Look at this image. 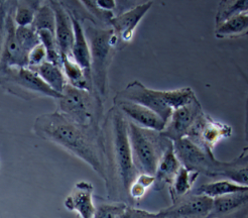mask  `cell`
I'll list each match as a JSON object with an SVG mask.
<instances>
[{
	"label": "cell",
	"instance_id": "cell-5",
	"mask_svg": "<svg viewBox=\"0 0 248 218\" xmlns=\"http://www.w3.org/2000/svg\"><path fill=\"white\" fill-rule=\"evenodd\" d=\"M0 85L9 93L24 99L51 97L59 99L58 94L29 67H5L0 69Z\"/></svg>",
	"mask_w": 248,
	"mask_h": 218
},
{
	"label": "cell",
	"instance_id": "cell-30",
	"mask_svg": "<svg viewBox=\"0 0 248 218\" xmlns=\"http://www.w3.org/2000/svg\"><path fill=\"white\" fill-rule=\"evenodd\" d=\"M126 207L127 205L124 202L100 203L95 205L93 218H120Z\"/></svg>",
	"mask_w": 248,
	"mask_h": 218
},
{
	"label": "cell",
	"instance_id": "cell-15",
	"mask_svg": "<svg viewBox=\"0 0 248 218\" xmlns=\"http://www.w3.org/2000/svg\"><path fill=\"white\" fill-rule=\"evenodd\" d=\"M93 193L94 187L89 182H78L66 197L65 207L69 211L77 212L80 218H93L95 211Z\"/></svg>",
	"mask_w": 248,
	"mask_h": 218
},
{
	"label": "cell",
	"instance_id": "cell-18",
	"mask_svg": "<svg viewBox=\"0 0 248 218\" xmlns=\"http://www.w3.org/2000/svg\"><path fill=\"white\" fill-rule=\"evenodd\" d=\"M29 68L36 73L47 86L55 92L58 94H62V92H63V89L67 85V81L61 66L45 61L44 63L39 66Z\"/></svg>",
	"mask_w": 248,
	"mask_h": 218
},
{
	"label": "cell",
	"instance_id": "cell-22",
	"mask_svg": "<svg viewBox=\"0 0 248 218\" xmlns=\"http://www.w3.org/2000/svg\"><path fill=\"white\" fill-rule=\"evenodd\" d=\"M61 66L67 84L78 89L92 91V83L87 79L82 68L77 63L74 62L73 59L69 57L63 59L61 62Z\"/></svg>",
	"mask_w": 248,
	"mask_h": 218
},
{
	"label": "cell",
	"instance_id": "cell-2",
	"mask_svg": "<svg viewBox=\"0 0 248 218\" xmlns=\"http://www.w3.org/2000/svg\"><path fill=\"white\" fill-rule=\"evenodd\" d=\"M106 157V186L109 195L115 191L127 194L138 176L134 168L128 137V121L114 106L107 113L105 132L102 133Z\"/></svg>",
	"mask_w": 248,
	"mask_h": 218
},
{
	"label": "cell",
	"instance_id": "cell-9",
	"mask_svg": "<svg viewBox=\"0 0 248 218\" xmlns=\"http://www.w3.org/2000/svg\"><path fill=\"white\" fill-rule=\"evenodd\" d=\"M202 112V106L196 98L191 103L172 110L165 129L160 133L172 142L186 138L195 120Z\"/></svg>",
	"mask_w": 248,
	"mask_h": 218
},
{
	"label": "cell",
	"instance_id": "cell-33",
	"mask_svg": "<svg viewBox=\"0 0 248 218\" xmlns=\"http://www.w3.org/2000/svg\"><path fill=\"white\" fill-rule=\"evenodd\" d=\"M93 2L99 10L104 12H112L116 7V1L114 0H96Z\"/></svg>",
	"mask_w": 248,
	"mask_h": 218
},
{
	"label": "cell",
	"instance_id": "cell-23",
	"mask_svg": "<svg viewBox=\"0 0 248 218\" xmlns=\"http://www.w3.org/2000/svg\"><path fill=\"white\" fill-rule=\"evenodd\" d=\"M248 29V14L238 15L223 23L219 24L215 30L217 39H231L238 38L247 32Z\"/></svg>",
	"mask_w": 248,
	"mask_h": 218
},
{
	"label": "cell",
	"instance_id": "cell-16",
	"mask_svg": "<svg viewBox=\"0 0 248 218\" xmlns=\"http://www.w3.org/2000/svg\"><path fill=\"white\" fill-rule=\"evenodd\" d=\"M67 9V8H66ZM68 14L70 16L73 31H74V42L71 51V59L75 63H77L82 70L84 71L85 75L91 83V56H90V47L88 44V40L85 35L84 28L80 21V18L71 12L69 9Z\"/></svg>",
	"mask_w": 248,
	"mask_h": 218
},
{
	"label": "cell",
	"instance_id": "cell-14",
	"mask_svg": "<svg viewBox=\"0 0 248 218\" xmlns=\"http://www.w3.org/2000/svg\"><path fill=\"white\" fill-rule=\"evenodd\" d=\"M114 104L124 116L129 118V121L142 128L162 132L166 127L165 121L144 106L129 101H118Z\"/></svg>",
	"mask_w": 248,
	"mask_h": 218
},
{
	"label": "cell",
	"instance_id": "cell-25",
	"mask_svg": "<svg viewBox=\"0 0 248 218\" xmlns=\"http://www.w3.org/2000/svg\"><path fill=\"white\" fill-rule=\"evenodd\" d=\"M248 10L247 0H236V1H221L216 14V27L224 21L245 14Z\"/></svg>",
	"mask_w": 248,
	"mask_h": 218
},
{
	"label": "cell",
	"instance_id": "cell-26",
	"mask_svg": "<svg viewBox=\"0 0 248 218\" xmlns=\"http://www.w3.org/2000/svg\"><path fill=\"white\" fill-rule=\"evenodd\" d=\"M14 8V21L16 27H30L33 21L36 10L41 6L40 1L17 2Z\"/></svg>",
	"mask_w": 248,
	"mask_h": 218
},
{
	"label": "cell",
	"instance_id": "cell-31",
	"mask_svg": "<svg viewBox=\"0 0 248 218\" xmlns=\"http://www.w3.org/2000/svg\"><path fill=\"white\" fill-rule=\"evenodd\" d=\"M46 61V52L42 44L34 47L28 55V67H36Z\"/></svg>",
	"mask_w": 248,
	"mask_h": 218
},
{
	"label": "cell",
	"instance_id": "cell-27",
	"mask_svg": "<svg viewBox=\"0 0 248 218\" xmlns=\"http://www.w3.org/2000/svg\"><path fill=\"white\" fill-rule=\"evenodd\" d=\"M31 28L35 31L47 30L55 33V15L49 4L41 5L36 10Z\"/></svg>",
	"mask_w": 248,
	"mask_h": 218
},
{
	"label": "cell",
	"instance_id": "cell-24",
	"mask_svg": "<svg viewBox=\"0 0 248 218\" xmlns=\"http://www.w3.org/2000/svg\"><path fill=\"white\" fill-rule=\"evenodd\" d=\"M162 96L164 102L171 110H175V109L187 105L197 98L195 92L191 87L162 91Z\"/></svg>",
	"mask_w": 248,
	"mask_h": 218
},
{
	"label": "cell",
	"instance_id": "cell-3",
	"mask_svg": "<svg viewBox=\"0 0 248 218\" xmlns=\"http://www.w3.org/2000/svg\"><path fill=\"white\" fill-rule=\"evenodd\" d=\"M128 137L136 172L155 176L158 162L171 142L162 133L142 128L128 121Z\"/></svg>",
	"mask_w": 248,
	"mask_h": 218
},
{
	"label": "cell",
	"instance_id": "cell-28",
	"mask_svg": "<svg viewBox=\"0 0 248 218\" xmlns=\"http://www.w3.org/2000/svg\"><path fill=\"white\" fill-rule=\"evenodd\" d=\"M155 184V176L138 174L128 188L127 195L131 200L139 201L144 197L146 192Z\"/></svg>",
	"mask_w": 248,
	"mask_h": 218
},
{
	"label": "cell",
	"instance_id": "cell-17",
	"mask_svg": "<svg viewBox=\"0 0 248 218\" xmlns=\"http://www.w3.org/2000/svg\"><path fill=\"white\" fill-rule=\"evenodd\" d=\"M181 167L182 165L176 156L171 141L164 152L162 157H160L156 171L155 173L154 186L155 190L159 191L164 189L167 185L170 186Z\"/></svg>",
	"mask_w": 248,
	"mask_h": 218
},
{
	"label": "cell",
	"instance_id": "cell-1",
	"mask_svg": "<svg viewBox=\"0 0 248 218\" xmlns=\"http://www.w3.org/2000/svg\"><path fill=\"white\" fill-rule=\"evenodd\" d=\"M33 129L42 139L60 145L90 166L106 184L103 136L98 128L83 127L57 111L39 116Z\"/></svg>",
	"mask_w": 248,
	"mask_h": 218
},
{
	"label": "cell",
	"instance_id": "cell-11",
	"mask_svg": "<svg viewBox=\"0 0 248 218\" xmlns=\"http://www.w3.org/2000/svg\"><path fill=\"white\" fill-rule=\"evenodd\" d=\"M153 1L136 5L133 8L114 16L109 20V26L118 40L119 46L127 45L134 36L136 28L153 6Z\"/></svg>",
	"mask_w": 248,
	"mask_h": 218
},
{
	"label": "cell",
	"instance_id": "cell-12",
	"mask_svg": "<svg viewBox=\"0 0 248 218\" xmlns=\"http://www.w3.org/2000/svg\"><path fill=\"white\" fill-rule=\"evenodd\" d=\"M213 199L194 194L173 203L171 207L157 212L158 218H207L212 209Z\"/></svg>",
	"mask_w": 248,
	"mask_h": 218
},
{
	"label": "cell",
	"instance_id": "cell-13",
	"mask_svg": "<svg viewBox=\"0 0 248 218\" xmlns=\"http://www.w3.org/2000/svg\"><path fill=\"white\" fill-rule=\"evenodd\" d=\"M55 15V36L58 51L62 60L71 58V51L74 42V31L68 10L60 1H49Z\"/></svg>",
	"mask_w": 248,
	"mask_h": 218
},
{
	"label": "cell",
	"instance_id": "cell-6",
	"mask_svg": "<svg viewBox=\"0 0 248 218\" xmlns=\"http://www.w3.org/2000/svg\"><path fill=\"white\" fill-rule=\"evenodd\" d=\"M60 113L73 123L86 128H98L96 125L99 102L91 91L78 89L67 84L58 99Z\"/></svg>",
	"mask_w": 248,
	"mask_h": 218
},
{
	"label": "cell",
	"instance_id": "cell-10",
	"mask_svg": "<svg viewBox=\"0 0 248 218\" xmlns=\"http://www.w3.org/2000/svg\"><path fill=\"white\" fill-rule=\"evenodd\" d=\"M14 9H8L5 30L0 51V69L5 67H28V54L22 50L16 35V26L12 16Z\"/></svg>",
	"mask_w": 248,
	"mask_h": 218
},
{
	"label": "cell",
	"instance_id": "cell-7",
	"mask_svg": "<svg viewBox=\"0 0 248 218\" xmlns=\"http://www.w3.org/2000/svg\"><path fill=\"white\" fill-rule=\"evenodd\" d=\"M113 101L114 103L118 101H129L144 106L156 113L166 124L172 112L171 109L164 102L162 91L147 88L140 81L129 83L122 91L116 94Z\"/></svg>",
	"mask_w": 248,
	"mask_h": 218
},
{
	"label": "cell",
	"instance_id": "cell-20",
	"mask_svg": "<svg viewBox=\"0 0 248 218\" xmlns=\"http://www.w3.org/2000/svg\"><path fill=\"white\" fill-rule=\"evenodd\" d=\"M248 186L239 185L237 183H234L229 180H217L211 183H206L198 187L195 191V194L197 195H204L211 199H215L217 197L229 195V194L234 193H241V192H247Z\"/></svg>",
	"mask_w": 248,
	"mask_h": 218
},
{
	"label": "cell",
	"instance_id": "cell-4",
	"mask_svg": "<svg viewBox=\"0 0 248 218\" xmlns=\"http://www.w3.org/2000/svg\"><path fill=\"white\" fill-rule=\"evenodd\" d=\"M84 31L85 35L89 38L91 80L99 94L104 96L107 92L108 68L119 43L111 28L99 29L89 23Z\"/></svg>",
	"mask_w": 248,
	"mask_h": 218
},
{
	"label": "cell",
	"instance_id": "cell-8",
	"mask_svg": "<svg viewBox=\"0 0 248 218\" xmlns=\"http://www.w3.org/2000/svg\"><path fill=\"white\" fill-rule=\"evenodd\" d=\"M231 135V126L219 123L202 112L195 120L186 138H188L207 153L213 155V149L216 144Z\"/></svg>",
	"mask_w": 248,
	"mask_h": 218
},
{
	"label": "cell",
	"instance_id": "cell-21",
	"mask_svg": "<svg viewBox=\"0 0 248 218\" xmlns=\"http://www.w3.org/2000/svg\"><path fill=\"white\" fill-rule=\"evenodd\" d=\"M199 173L193 172L185 167H181L178 174L170 184V196L172 204L176 203L180 198H184L193 190L196 181L199 177Z\"/></svg>",
	"mask_w": 248,
	"mask_h": 218
},
{
	"label": "cell",
	"instance_id": "cell-32",
	"mask_svg": "<svg viewBox=\"0 0 248 218\" xmlns=\"http://www.w3.org/2000/svg\"><path fill=\"white\" fill-rule=\"evenodd\" d=\"M120 218H158L157 213H152L145 210H141L134 207H126L121 214Z\"/></svg>",
	"mask_w": 248,
	"mask_h": 218
},
{
	"label": "cell",
	"instance_id": "cell-34",
	"mask_svg": "<svg viewBox=\"0 0 248 218\" xmlns=\"http://www.w3.org/2000/svg\"><path fill=\"white\" fill-rule=\"evenodd\" d=\"M76 218H80V217H79V216H77V217H76Z\"/></svg>",
	"mask_w": 248,
	"mask_h": 218
},
{
	"label": "cell",
	"instance_id": "cell-29",
	"mask_svg": "<svg viewBox=\"0 0 248 218\" xmlns=\"http://www.w3.org/2000/svg\"><path fill=\"white\" fill-rule=\"evenodd\" d=\"M16 35L22 50L28 55L34 47L40 45V39L36 31L30 27H16Z\"/></svg>",
	"mask_w": 248,
	"mask_h": 218
},
{
	"label": "cell",
	"instance_id": "cell-19",
	"mask_svg": "<svg viewBox=\"0 0 248 218\" xmlns=\"http://www.w3.org/2000/svg\"><path fill=\"white\" fill-rule=\"evenodd\" d=\"M247 203V192L234 193L213 199L212 209L207 218H220L240 209Z\"/></svg>",
	"mask_w": 248,
	"mask_h": 218
}]
</instances>
